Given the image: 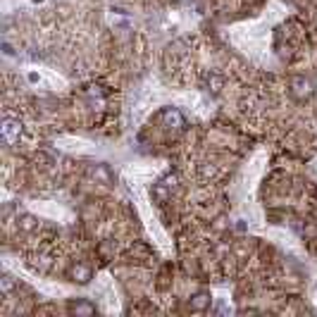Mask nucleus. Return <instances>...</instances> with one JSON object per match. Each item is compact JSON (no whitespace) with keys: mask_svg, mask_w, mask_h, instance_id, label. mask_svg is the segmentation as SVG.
<instances>
[{"mask_svg":"<svg viewBox=\"0 0 317 317\" xmlns=\"http://www.w3.org/2000/svg\"><path fill=\"white\" fill-rule=\"evenodd\" d=\"M222 84H224V79L219 77V74H215V72H210V74H205V88H208V91H212V93H217L219 88H222Z\"/></svg>","mask_w":317,"mask_h":317,"instance_id":"7","label":"nucleus"},{"mask_svg":"<svg viewBox=\"0 0 317 317\" xmlns=\"http://www.w3.org/2000/svg\"><path fill=\"white\" fill-rule=\"evenodd\" d=\"M210 303H212V296L208 291H198V294L191 296V301H188V306L191 310H196V313H203V310H208Z\"/></svg>","mask_w":317,"mask_h":317,"instance_id":"3","label":"nucleus"},{"mask_svg":"<svg viewBox=\"0 0 317 317\" xmlns=\"http://www.w3.org/2000/svg\"><path fill=\"white\" fill-rule=\"evenodd\" d=\"M72 277H74V282H79V284H86L88 279H91V267L77 265V267H72Z\"/></svg>","mask_w":317,"mask_h":317,"instance_id":"6","label":"nucleus"},{"mask_svg":"<svg viewBox=\"0 0 317 317\" xmlns=\"http://www.w3.org/2000/svg\"><path fill=\"white\" fill-rule=\"evenodd\" d=\"M313 93H315L313 79H308V77H294L291 79V96H294V98L308 100Z\"/></svg>","mask_w":317,"mask_h":317,"instance_id":"2","label":"nucleus"},{"mask_svg":"<svg viewBox=\"0 0 317 317\" xmlns=\"http://www.w3.org/2000/svg\"><path fill=\"white\" fill-rule=\"evenodd\" d=\"M12 291H14V279H12L10 274H2V277H0V294L10 296Z\"/></svg>","mask_w":317,"mask_h":317,"instance_id":"9","label":"nucleus"},{"mask_svg":"<svg viewBox=\"0 0 317 317\" xmlns=\"http://www.w3.org/2000/svg\"><path fill=\"white\" fill-rule=\"evenodd\" d=\"M91 176H93L96 181H103V184H112V172H110L108 164H103V162L91 167Z\"/></svg>","mask_w":317,"mask_h":317,"instance_id":"4","label":"nucleus"},{"mask_svg":"<svg viewBox=\"0 0 317 317\" xmlns=\"http://www.w3.org/2000/svg\"><path fill=\"white\" fill-rule=\"evenodd\" d=\"M167 196H169V188H167V184H155V188H153V198L158 200V203H164L167 200Z\"/></svg>","mask_w":317,"mask_h":317,"instance_id":"10","label":"nucleus"},{"mask_svg":"<svg viewBox=\"0 0 317 317\" xmlns=\"http://www.w3.org/2000/svg\"><path fill=\"white\" fill-rule=\"evenodd\" d=\"M69 313H74V315H93L96 306L88 303V301H72L69 303Z\"/></svg>","mask_w":317,"mask_h":317,"instance_id":"5","label":"nucleus"},{"mask_svg":"<svg viewBox=\"0 0 317 317\" xmlns=\"http://www.w3.org/2000/svg\"><path fill=\"white\" fill-rule=\"evenodd\" d=\"M24 134V124L17 117H2L0 122V136H2V146H17Z\"/></svg>","mask_w":317,"mask_h":317,"instance_id":"1","label":"nucleus"},{"mask_svg":"<svg viewBox=\"0 0 317 317\" xmlns=\"http://www.w3.org/2000/svg\"><path fill=\"white\" fill-rule=\"evenodd\" d=\"M17 227L22 231H33L36 227H38V219L33 217V215H22V217L17 219Z\"/></svg>","mask_w":317,"mask_h":317,"instance_id":"8","label":"nucleus"}]
</instances>
